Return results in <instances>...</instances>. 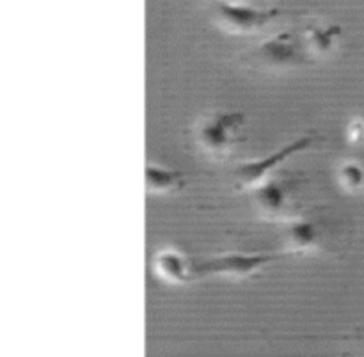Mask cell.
<instances>
[{
  "label": "cell",
  "instance_id": "obj_1",
  "mask_svg": "<svg viewBox=\"0 0 364 357\" xmlns=\"http://www.w3.org/2000/svg\"><path fill=\"white\" fill-rule=\"evenodd\" d=\"M247 117L237 110H212L198 117L192 135L198 148L205 155L223 159L244 141Z\"/></svg>",
  "mask_w": 364,
  "mask_h": 357
},
{
  "label": "cell",
  "instance_id": "obj_2",
  "mask_svg": "<svg viewBox=\"0 0 364 357\" xmlns=\"http://www.w3.org/2000/svg\"><path fill=\"white\" fill-rule=\"evenodd\" d=\"M304 45L291 32H277L245 53V60L258 70L288 71L301 66L304 59Z\"/></svg>",
  "mask_w": 364,
  "mask_h": 357
},
{
  "label": "cell",
  "instance_id": "obj_3",
  "mask_svg": "<svg viewBox=\"0 0 364 357\" xmlns=\"http://www.w3.org/2000/svg\"><path fill=\"white\" fill-rule=\"evenodd\" d=\"M279 16L277 9H262L251 4L235 0H217L213 6V21L230 34H255Z\"/></svg>",
  "mask_w": 364,
  "mask_h": 357
},
{
  "label": "cell",
  "instance_id": "obj_4",
  "mask_svg": "<svg viewBox=\"0 0 364 357\" xmlns=\"http://www.w3.org/2000/svg\"><path fill=\"white\" fill-rule=\"evenodd\" d=\"M315 139L311 135H302V137L295 139V141L288 142L283 148L274 151L272 155L265 156L262 160H251V162H244L233 171V185L237 191H256L259 185L265 183L267 180L272 178V173L279 164L287 162L297 153L306 151L309 146L313 144Z\"/></svg>",
  "mask_w": 364,
  "mask_h": 357
},
{
  "label": "cell",
  "instance_id": "obj_5",
  "mask_svg": "<svg viewBox=\"0 0 364 357\" xmlns=\"http://www.w3.org/2000/svg\"><path fill=\"white\" fill-rule=\"evenodd\" d=\"M276 255L269 252H223L212 256L198 267V276H219L226 279H247L262 272L269 263L276 260Z\"/></svg>",
  "mask_w": 364,
  "mask_h": 357
},
{
  "label": "cell",
  "instance_id": "obj_6",
  "mask_svg": "<svg viewBox=\"0 0 364 357\" xmlns=\"http://www.w3.org/2000/svg\"><path fill=\"white\" fill-rule=\"evenodd\" d=\"M153 269L156 276L167 284H185L198 276V269L192 267L183 252L174 247H166L156 252Z\"/></svg>",
  "mask_w": 364,
  "mask_h": 357
},
{
  "label": "cell",
  "instance_id": "obj_7",
  "mask_svg": "<svg viewBox=\"0 0 364 357\" xmlns=\"http://www.w3.org/2000/svg\"><path fill=\"white\" fill-rule=\"evenodd\" d=\"M252 192H255L258 212L262 215L281 220H284V215H290V194H288L287 185L281 183L279 180L270 178Z\"/></svg>",
  "mask_w": 364,
  "mask_h": 357
},
{
  "label": "cell",
  "instance_id": "obj_8",
  "mask_svg": "<svg viewBox=\"0 0 364 357\" xmlns=\"http://www.w3.org/2000/svg\"><path fill=\"white\" fill-rule=\"evenodd\" d=\"M283 245L290 255H306V252L315 251L320 245L318 226L302 217H294V219L287 220Z\"/></svg>",
  "mask_w": 364,
  "mask_h": 357
},
{
  "label": "cell",
  "instance_id": "obj_9",
  "mask_svg": "<svg viewBox=\"0 0 364 357\" xmlns=\"http://www.w3.org/2000/svg\"><path fill=\"white\" fill-rule=\"evenodd\" d=\"M341 28L338 25L309 23L302 32V45L311 57H327L338 46Z\"/></svg>",
  "mask_w": 364,
  "mask_h": 357
},
{
  "label": "cell",
  "instance_id": "obj_10",
  "mask_svg": "<svg viewBox=\"0 0 364 357\" xmlns=\"http://www.w3.org/2000/svg\"><path fill=\"white\" fill-rule=\"evenodd\" d=\"M183 187L185 176L181 171L155 162H149L146 166V192L149 196L176 194Z\"/></svg>",
  "mask_w": 364,
  "mask_h": 357
},
{
  "label": "cell",
  "instance_id": "obj_11",
  "mask_svg": "<svg viewBox=\"0 0 364 357\" xmlns=\"http://www.w3.org/2000/svg\"><path fill=\"white\" fill-rule=\"evenodd\" d=\"M338 183L350 194L364 191V167L355 160H347L338 169Z\"/></svg>",
  "mask_w": 364,
  "mask_h": 357
},
{
  "label": "cell",
  "instance_id": "obj_12",
  "mask_svg": "<svg viewBox=\"0 0 364 357\" xmlns=\"http://www.w3.org/2000/svg\"><path fill=\"white\" fill-rule=\"evenodd\" d=\"M347 134H348V141H350L352 144L364 142V119L358 117V119L352 121L347 128Z\"/></svg>",
  "mask_w": 364,
  "mask_h": 357
}]
</instances>
